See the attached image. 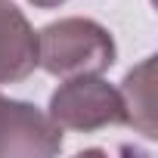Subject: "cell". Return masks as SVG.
Segmentation results:
<instances>
[{
    "label": "cell",
    "mask_w": 158,
    "mask_h": 158,
    "mask_svg": "<svg viewBox=\"0 0 158 158\" xmlns=\"http://www.w3.org/2000/svg\"><path fill=\"white\" fill-rule=\"evenodd\" d=\"M118 47L109 28L93 19H59L37 31V65L53 77L102 74L115 65Z\"/></svg>",
    "instance_id": "cell-1"
},
{
    "label": "cell",
    "mask_w": 158,
    "mask_h": 158,
    "mask_svg": "<svg viewBox=\"0 0 158 158\" xmlns=\"http://www.w3.org/2000/svg\"><path fill=\"white\" fill-rule=\"evenodd\" d=\"M62 130L77 133H93L102 127L127 124L121 90L102 81L99 74H81V77H65L50 96L47 112Z\"/></svg>",
    "instance_id": "cell-2"
},
{
    "label": "cell",
    "mask_w": 158,
    "mask_h": 158,
    "mask_svg": "<svg viewBox=\"0 0 158 158\" xmlns=\"http://www.w3.org/2000/svg\"><path fill=\"white\" fill-rule=\"evenodd\" d=\"M62 152V127L31 102L0 93V158H50Z\"/></svg>",
    "instance_id": "cell-3"
},
{
    "label": "cell",
    "mask_w": 158,
    "mask_h": 158,
    "mask_svg": "<svg viewBox=\"0 0 158 158\" xmlns=\"http://www.w3.org/2000/svg\"><path fill=\"white\" fill-rule=\"evenodd\" d=\"M37 68V34L13 0H0V84H19Z\"/></svg>",
    "instance_id": "cell-4"
},
{
    "label": "cell",
    "mask_w": 158,
    "mask_h": 158,
    "mask_svg": "<svg viewBox=\"0 0 158 158\" xmlns=\"http://www.w3.org/2000/svg\"><path fill=\"white\" fill-rule=\"evenodd\" d=\"M121 99H124V115L127 124L139 130L143 136L155 139V56L143 59L133 71H127V77L121 81Z\"/></svg>",
    "instance_id": "cell-5"
},
{
    "label": "cell",
    "mask_w": 158,
    "mask_h": 158,
    "mask_svg": "<svg viewBox=\"0 0 158 158\" xmlns=\"http://www.w3.org/2000/svg\"><path fill=\"white\" fill-rule=\"evenodd\" d=\"M31 6H37V10H53V6H62L65 0H28Z\"/></svg>",
    "instance_id": "cell-6"
}]
</instances>
